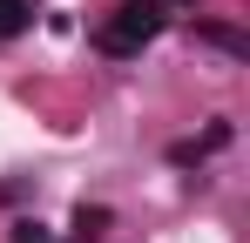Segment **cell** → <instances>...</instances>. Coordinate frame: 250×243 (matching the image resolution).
<instances>
[{"mask_svg": "<svg viewBox=\"0 0 250 243\" xmlns=\"http://www.w3.org/2000/svg\"><path fill=\"white\" fill-rule=\"evenodd\" d=\"M163 7H196V0H163Z\"/></svg>", "mask_w": 250, "mask_h": 243, "instance_id": "5", "label": "cell"}, {"mask_svg": "<svg viewBox=\"0 0 250 243\" xmlns=\"http://www.w3.org/2000/svg\"><path fill=\"white\" fill-rule=\"evenodd\" d=\"M163 0H122V7H115V14H108V20H102V54H142V47H149V40L163 34Z\"/></svg>", "mask_w": 250, "mask_h": 243, "instance_id": "1", "label": "cell"}, {"mask_svg": "<svg viewBox=\"0 0 250 243\" xmlns=\"http://www.w3.org/2000/svg\"><path fill=\"white\" fill-rule=\"evenodd\" d=\"M27 27H34V0H0V40L27 34Z\"/></svg>", "mask_w": 250, "mask_h": 243, "instance_id": "2", "label": "cell"}, {"mask_svg": "<svg viewBox=\"0 0 250 243\" xmlns=\"http://www.w3.org/2000/svg\"><path fill=\"white\" fill-rule=\"evenodd\" d=\"M75 230H82V237L108 230V209H102V202H82V209H75Z\"/></svg>", "mask_w": 250, "mask_h": 243, "instance_id": "4", "label": "cell"}, {"mask_svg": "<svg viewBox=\"0 0 250 243\" xmlns=\"http://www.w3.org/2000/svg\"><path fill=\"white\" fill-rule=\"evenodd\" d=\"M203 40H209V47H223V54H250V40L237 34V27H216V20L203 27Z\"/></svg>", "mask_w": 250, "mask_h": 243, "instance_id": "3", "label": "cell"}]
</instances>
